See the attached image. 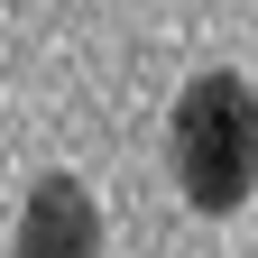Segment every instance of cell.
Wrapping results in <instances>:
<instances>
[{"label": "cell", "mask_w": 258, "mask_h": 258, "mask_svg": "<svg viewBox=\"0 0 258 258\" xmlns=\"http://www.w3.org/2000/svg\"><path fill=\"white\" fill-rule=\"evenodd\" d=\"M166 166L194 212H240L258 194V92L240 74H194L166 120Z\"/></svg>", "instance_id": "1"}, {"label": "cell", "mask_w": 258, "mask_h": 258, "mask_svg": "<svg viewBox=\"0 0 258 258\" xmlns=\"http://www.w3.org/2000/svg\"><path fill=\"white\" fill-rule=\"evenodd\" d=\"M10 258H102V203L83 175H37L19 203V249Z\"/></svg>", "instance_id": "2"}]
</instances>
